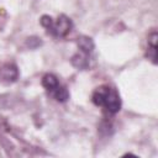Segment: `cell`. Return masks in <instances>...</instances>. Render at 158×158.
Listing matches in <instances>:
<instances>
[{
  "label": "cell",
  "mask_w": 158,
  "mask_h": 158,
  "mask_svg": "<svg viewBox=\"0 0 158 158\" xmlns=\"http://www.w3.org/2000/svg\"><path fill=\"white\" fill-rule=\"evenodd\" d=\"M42 26L47 30L48 33L56 36V37H64L67 36L72 30V21L69 17L60 15L57 20H53L49 16H42L41 19Z\"/></svg>",
  "instance_id": "obj_2"
},
{
  "label": "cell",
  "mask_w": 158,
  "mask_h": 158,
  "mask_svg": "<svg viewBox=\"0 0 158 158\" xmlns=\"http://www.w3.org/2000/svg\"><path fill=\"white\" fill-rule=\"evenodd\" d=\"M42 85L44 86V89L49 93L51 96H53L57 101L64 102L69 99V93L65 89V86H63L56 75L53 74H46L42 79Z\"/></svg>",
  "instance_id": "obj_4"
},
{
  "label": "cell",
  "mask_w": 158,
  "mask_h": 158,
  "mask_svg": "<svg viewBox=\"0 0 158 158\" xmlns=\"http://www.w3.org/2000/svg\"><path fill=\"white\" fill-rule=\"evenodd\" d=\"M156 49H157V33L153 32L151 35V37L148 38V52H151V53L147 54L148 58L153 63H156Z\"/></svg>",
  "instance_id": "obj_6"
},
{
  "label": "cell",
  "mask_w": 158,
  "mask_h": 158,
  "mask_svg": "<svg viewBox=\"0 0 158 158\" xmlns=\"http://www.w3.org/2000/svg\"><path fill=\"white\" fill-rule=\"evenodd\" d=\"M0 77L2 78V80H6L7 83L16 80V78H17V69H16V67L12 65V64L4 65L1 68V70H0Z\"/></svg>",
  "instance_id": "obj_5"
},
{
  "label": "cell",
  "mask_w": 158,
  "mask_h": 158,
  "mask_svg": "<svg viewBox=\"0 0 158 158\" xmlns=\"http://www.w3.org/2000/svg\"><path fill=\"white\" fill-rule=\"evenodd\" d=\"M91 100L96 106L102 107L107 114H116L121 109V99L115 88L101 85L96 88L91 95Z\"/></svg>",
  "instance_id": "obj_1"
},
{
  "label": "cell",
  "mask_w": 158,
  "mask_h": 158,
  "mask_svg": "<svg viewBox=\"0 0 158 158\" xmlns=\"http://www.w3.org/2000/svg\"><path fill=\"white\" fill-rule=\"evenodd\" d=\"M78 47H79V53L72 58V63L79 69L90 68V62L93 60L91 56L94 52V43L91 38L80 37L78 41Z\"/></svg>",
  "instance_id": "obj_3"
}]
</instances>
